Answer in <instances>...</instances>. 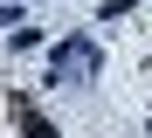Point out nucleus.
Listing matches in <instances>:
<instances>
[{"label":"nucleus","instance_id":"1","mask_svg":"<svg viewBox=\"0 0 152 138\" xmlns=\"http://www.w3.org/2000/svg\"><path fill=\"white\" fill-rule=\"evenodd\" d=\"M21 131H28V138H56V131H48V124L35 118V110H21Z\"/></svg>","mask_w":152,"mask_h":138}]
</instances>
